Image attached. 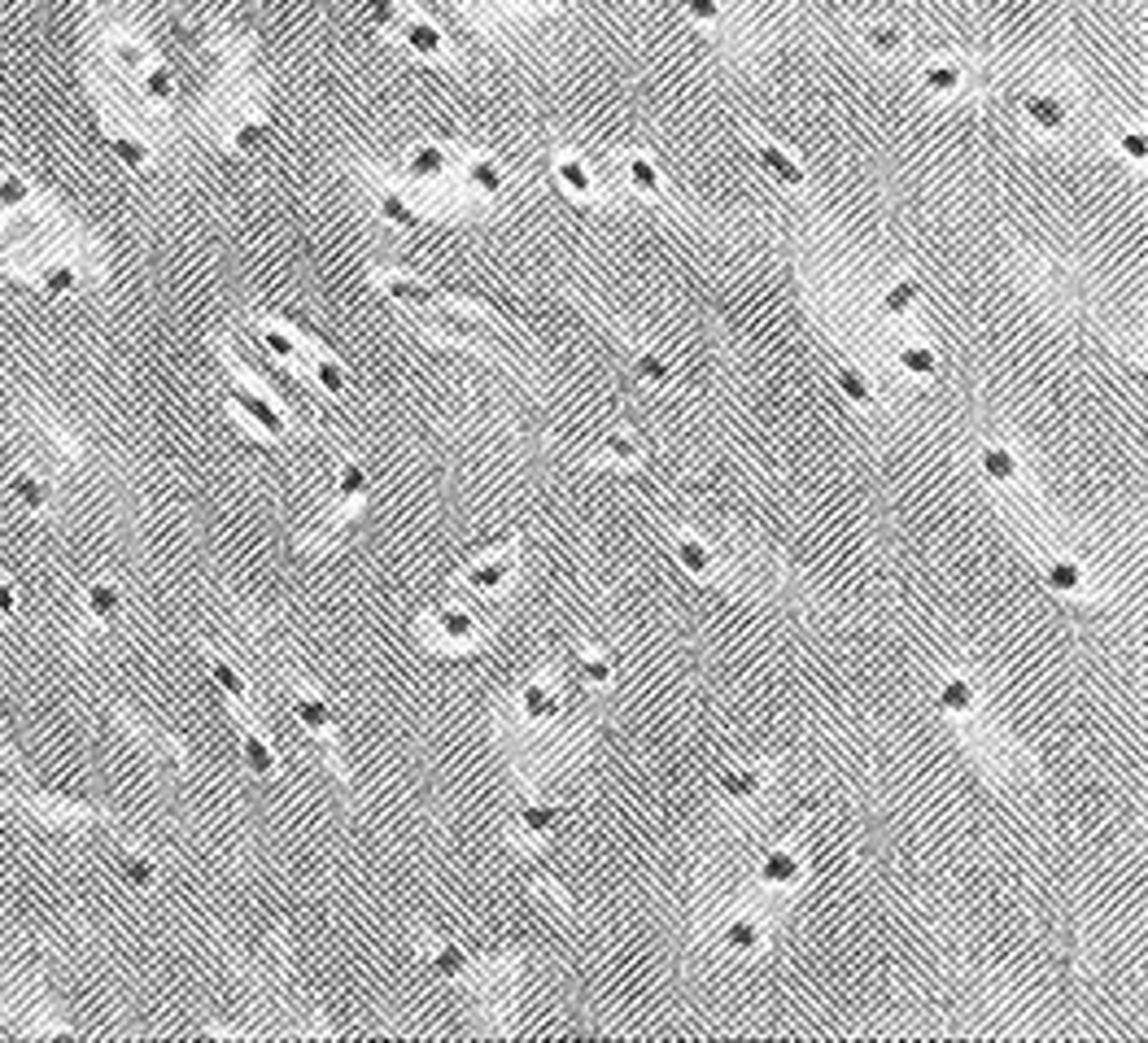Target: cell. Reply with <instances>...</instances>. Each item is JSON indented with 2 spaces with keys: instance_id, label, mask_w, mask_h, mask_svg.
<instances>
[{
  "instance_id": "obj_19",
  "label": "cell",
  "mask_w": 1148,
  "mask_h": 1043,
  "mask_svg": "<svg viewBox=\"0 0 1148 1043\" xmlns=\"http://www.w3.org/2000/svg\"><path fill=\"white\" fill-rule=\"evenodd\" d=\"M961 66L957 61H930L926 71H921V84L930 87V92H939V97H947V92H957L961 87Z\"/></svg>"
},
{
  "instance_id": "obj_18",
  "label": "cell",
  "mask_w": 1148,
  "mask_h": 1043,
  "mask_svg": "<svg viewBox=\"0 0 1148 1043\" xmlns=\"http://www.w3.org/2000/svg\"><path fill=\"white\" fill-rule=\"evenodd\" d=\"M376 284H380V293H389V297H398V301H416V306L432 301V288L419 284V280H406V275H376Z\"/></svg>"
},
{
  "instance_id": "obj_11",
  "label": "cell",
  "mask_w": 1148,
  "mask_h": 1043,
  "mask_svg": "<svg viewBox=\"0 0 1148 1043\" xmlns=\"http://www.w3.org/2000/svg\"><path fill=\"white\" fill-rule=\"evenodd\" d=\"M241 756H244V764H249V772H258V777H271L275 772V751L267 746V738H262L258 729H244V738H241Z\"/></svg>"
},
{
  "instance_id": "obj_43",
  "label": "cell",
  "mask_w": 1148,
  "mask_h": 1043,
  "mask_svg": "<svg viewBox=\"0 0 1148 1043\" xmlns=\"http://www.w3.org/2000/svg\"><path fill=\"white\" fill-rule=\"evenodd\" d=\"M638 376L646 385H668V363L660 354H638Z\"/></svg>"
},
{
  "instance_id": "obj_31",
  "label": "cell",
  "mask_w": 1148,
  "mask_h": 1043,
  "mask_svg": "<svg viewBox=\"0 0 1148 1043\" xmlns=\"http://www.w3.org/2000/svg\"><path fill=\"white\" fill-rule=\"evenodd\" d=\"M140 87H144V97H149V100H158V105H166V100L175 97V74L166 71V66H153V71H144Z\"/></svg>"
},
{
  "instance_id": "obj_12",
  "label": "cell",
  "mask_w": 1148,
  "mask_h": 1043,
  "mask_svg": "<svg viewBox=\"0 0 1148 1043\" xmlns=\"http://www.w3.org/2000/svg\"><path fill=\"white\" fill-rule=\"evenodd\" d=\"M205 668H210V677H215V686L223 690V694H228V699L236 703V707H244V699H249V681H244L241 672L231 668L228 659H218V655H210V659H205Z\"/></svg>"
},
{
  "instance_id": "obj_2",
  "label": "cell",
  "mask_w": 1148,
  "mask_h": 1043,
  "mask_svg": "<svg viewBox=\"0 0 1148 1043\" xmlns=\"http://www.w3.org/2000/svg\"><path fill=\"white\" fill-rule=\"evenodd\" d=\"M84 607H87V615H92L101 629H110V625H118V615H123V589L110 586V581H87V586H84Z\"/></svg>"
},
{
  "instance_id": "obj_14",
  "label": "cell",
  "mask_w": 1148,
  "mask_h": 1043,
  "mask_svg": "<svg viewBox=\"0 0 1148 1043\" xmlns=\"http://www.w3.org/2000/svg\"><path fill=\"white\" fill-rule=\"evenodd\" d=\"M983 472L996 481V485H1013L1018 481V455L1005 450V445H983Z\"/></svg>"
},
{
  "instance_id": "obj_7",
  "label": "cell",
  "mask_w": 1148,
  "mask_h": 1043,
  "mask_svg": "<svg viewBox=\"0 0 1148 1043\" xmlns=\"http://www.w3.org/2000/svg\"><path fill=\"white\" fill-rule=\"evenodd\" d=\"M507 572H511V550H503V555L494 559H481V563H472V568L463 572V586L481 589V594H494V589L507 581Z\"/></svg>"
},
{
  "instance_id": "obj_49",
  "label": "cell",
  "mask_w": 1148,
  "mask_h": 1043,
  "mask_svg": "<svg viewBox=\"0 0 1148 1043\" xmlns=\"http://www.w3.org/2000/svg\"><path fill=\"white\" fill-rule=\"evenodd\" d=\"M14 612H18V589L9 586V581H0V620L14 615Z\"/></svg>"
},
{
  "instance_id": "obj_51",
  "label": "cell",
  "mask_w": 1148,
  "mask_h": 1043,
  "mask_svg": "<svg viewBox=\"0 0 1148 1043\" xmlns=\"http://www.w3.org/2000/svg\"><path fill=\"white\" fill-rule=\"evenodd\" d=\"M546 5H563V0H546Z\"/></svg>"
},
{
  "instance_id": "obj_1",
  "label": "cell",
  "mask_w": 1148,
  "mask_h": 1043,
  "mask_svg": "<svg viewBox=\"0 0 1148 1043\" xmlns=\"http://www.w3.org/2000/svg\"><path fill=\"white\" fill-rule=\"evenodd\" d=\"M228 402H231V406H236L241 415H249V419H254V424H258L267 437H284V432H288V419L275 411L267 398H258L254 389H228Z\"/></svg>"
},
{
  "instance_id": "obj_23",
  "label": "cell",
  "mask_w": 1148,
  "mask_h": 1043,
  "mask_svg": "<svg viewBox=\"0 0 1148 1043\" xmlns=\"http://www.w3.org/2000/svg\"><path fill=\"white\" fill-rule=\"evenodd\" d=\"M1048 586L1057 594H1083V568L1070 563V559H1052L1048 563Z\"/></svg>"
},
{
  "instance_id": "obj_50",
  "label": "cell",
  "mask_w": 1148,
  "mask_h": 1043,
  "mask_svg": "<svg viewBox=\"0 0 1148 1043\" xmlns=\"http://www.w3.org/2000/svg\"><path fill=\"white\" fill-rule=\"evenodd\" d=\"M0 445H5V424H0Z\"/></svg>"
},
{
  "instance_id": "obj_22",
  "label": "cell",
  "mask_w": 1148,
  "mask_h": 1043,
  "mask_svg": "<svg viewBox=\"0 0 1148 1043\" xmlns=\"http://www.w3.org/2000/svg\"><path fill=\"white\" fill-rule=\"evenodd\" d=\"M760 162H764V166H769V171H773L786 188H804V171H799V166H795V162H790L786 153L777 149V144H760Z\"/></svg>"
},
{
  "instance_id": "obj_17",
  "label": "cell",
  "mask_w": 1148,
  "mask_h": 1043,
  "mask_svg": "<svg viewBox=\"0 0 1148 1043\" xmlns=\"http://www.w3.org/2000/svg\"><path fill=\"white\" fill-rule=\"evenodd\" d=\"M939 703H943V712L965 716V712H974L978 694H974V686H970L965 677H947V681H943V690H939Z\"/></svg>"
},
{
  "instance_id": "obj_28",
  "label": "cell",
  "mask_w": 1148,
  "mask_h": 1043,
  "mask_svg": "<svg viewBox=\"0 0 1148 1043\" xmlns=\"http://www.w3.org/2000/svg\"><path fill=\"white\" fill-rule=\"evenodd\" d=\"M760 921H751V917H738V921H730V930H725V947H733V952H751V947L760 944Z\"/></svg>"
},
{
  "instance_id": "obj_41",
  "label": "cell",
  "mask_w": 1148,
  "mask_h": 1043,
  "mask_svg": "<svg viewBox=\"0 0 1148 1043\" xmlns=\"http://www.w3.org/2000/svg\"><path fill=\"white\" fill-rule=\"evenodd\" d=\"M838 389H843V393L856 402V406H869V402H874V393H869V380H864L861 372H851V367H843V372H838Z\"/></svg>"
},
{
  "instance_id": "obj_38",
  "label": "cell",
  "mask_w": 1148,
  "mask_h": 1043,
  "mask_svg": "<svg viewBox=\"0 0 1148 1043\" xmlns=\"http://www.w3.org/2000/svg\"><path fill=\"white\" fill-rule=\"evenodd\" d=\"M262 345H267V350H271L275 358H288V363H297V358H302L297 341H293V337H288L284 328H271V323L262 328Z\"/></svg>"
},
{
  "instance_id": "obj_3",
  "label": "cell",
  "mask_w": 1148,
  "mask_h": 1043,
  "mask_svg": "<svg viewBox=\"0 0 1148 1043\" xmlns=\"http://www.w3.org/2000/svg\"><path fill=\"white\" fill-rule=\"evenodd\" d=\"M293 716H297L302 729H310L315 738H332V729H336L332 707L319 699V694H310V690H297V694H293Z\"/></svg>"
},
{
  "instance_id": "obj_8",
  "label": "cell",
  "mask_w": 1148,
  "mask_h": 1043,
  "mask_svg": "<svg viewBox=\"0 0 1148 1043\" xmlns=\"http://www.w3.org/2000/svg\"><path fill=\"white\" fill-rule=\"evenodd\" d=\"M406 171L416 175V179H442L450 171V153H445L442 144H416V153L406 158Z\"/></svg>"
},
{
  "instance_id": "obj_26",
  "label": "cell",
  "mask_w": 1148,
  "mask_h": 1043,
  "mask_svg": "<svg viewBox=\"0 0 1148 1043\" xmlns=\"http://www.w3.org/2000/svg\"><path fill=\"white\" fill-rule=\"evenodd\" d=\"M27 201H31V184L22 179V175H0V210H5V215L27 210Z\"/></svg>"
},
{
  "instance_id": "obj_45",
  "label": "cell",
  "mask_w": 1148,
  "mask_h": 1043,
  "mask_svg": "<svg viewBox=\"0 0 1148 1043\" xmlns=\"http://www.w3.org/2000/svg\"><path fill=\"white\" fill-rule=\"evenodd\" d=\"M114 58L123 71H144V48L140 44H127V40H114Z\"/></svg>"
},
{
  "instance_id": "obj_10",
  "label": "cell",
  "mask_w": 1148,
  "mask_h": 1043,
  "mask_svg": "<svg viewBox=\"0 0 1148 1043\" xmlns=\"http://www.w3.org/2000/svg\"><path fill=\"white\" fill-rule=\"evenodd\" d=\"M1022 110H1026V118H1031L1035 127H1044V131H1065V118H1070L1057 97H1026Z\"/></svg>"
},
{
  "instance_id": "obj_39",
  "label": "cell",
  "mask_w": 1148,
  "mask_h": 1043,
  "mask_svg": "<svg viewBox=\"0 0 1148 1043\" xmlns=\"http://www.w3.org/2000/svg\"><path fill=\"white\" fill-rule=\"evenodd\" d=\"M367 14H372V22L380 31H398V27H402V9H398V0H367Z\"/></svg>"
},
{
  "instance_id": "obj_16",
  "label": "cell",
  "mask_w": 1148,
  "mask_h": 1043,
  "mask_svg": "<svg viewBox=\"0 0 1148 1043\" xmlns=\"http://www.w3.org/2000/svg\"><path fill=\"white\" fill-rule=\"evenodd\" d=\"M760 782H764V772H756V769H725L720 772V790L738 803L756 799V795H760Z\"/></svg>"
},
{
  "instance_id": "obj_27",
  "label": "cell",
  "mask_w": 1148,
  "mask_h": 1043,
  "mask_svg": "<svg viewBox=\"0 0 1148 1043\" xmlns=\"http://www.w3.org/2000/svg\"><path fill=\"white\" fill-rule=\"evenodd\" d=\"M625 175H629V184L638 188V192H646V197H660V192H664L660 171H655L646 158H629V162H625Z\"/></svg>"
},
{
  "instance_id": "obj_40",
  "label": "cell",
  "mask_w": 1148,
  "mask_h": 1043,
  "mask_svg": "<svg viewBox=\"0 0 1148 1043\" xmlns=\"http://www.w3.org/2000/svg\"><path fill=\"white\" fill-rule=\"evenodd\" d=\"M900 367H904V372H913V376H930L934 372V354L926 350V345H904V350H900Z\"/></svg>"
},
{
  "instance_id": "obj_42",
  "label": "cell",
  "mask_w": 1148,
  "mask_h": 1043,
  "mask_svg": "<svg viewBox=\"0 0 1148 1043\" xmlns=\"http://www.w3.org/2000/svg\"><path fill=\"white\" fill-rule=\"evenodd\" d=\"M576 672L586 677L589 686H603L607 677H612V664L603 655H576Z\"/></svg>"
},
{
  "instance_id": "obj_25",
  "label": "cell",
  "mask_w": 1148,
  "mask_h": 1043,
  "mask_svg": "<svg viewBox=\"0 0 1148 1043\" xmlns=\"http://www.w3.org/2000/svg\"><path fill=\"white\" fill-rule=\"evenodd\" d=\"M555 175H560V184L568 188L573 197H589V192H594V179H589V171L576 158H560L555 162Z\"/></svg>"
},
{
  "instance_id": "obj_9",
  "label": "cell",
  "mask_w": 1148,
  "mask_h": 1043,
  "mask_svg": "<svg viewBox=\"0 0 1148 1043\" xmlns=\"http://www.w3.org/2000/svg\"><path fill=\"white\" fill-rule=\"evenodd\" d=\"M760 878L769 886H795L799 878H804V865H799L795 852H769L764 865H760Z\"/></svg>"
},
{
  "instance_id": "obj_33",
  "label": "cell",
  "mask_w": 1148,
  "mask_h": 1043,
  "mask_svg": "<svg viewBox=\"0 0 1148 1043\" xmlns=\"http://www.w3.org/2000/svg\"><path fill=\"white\" fill-rule=\"evenodd\" d=\"M432 970L442 973V978H459L463 970H468V957H463L455 944H437L432 947Z\"/></svg>"
},
{
  "instance_id": "obj_4",
  "label": "cell",
  "mask_w": 1148,
  "mask_h": 1043,
  "mask_svg": "<svg viewBox=\"0 0 1148 1043\" xmlns=\"http://www.w3.org/2000/svg\"><path fill=\"white\" fill-rule=\"evenodd\" d=\"M429 633H442L445 642H472L476 638V620L463 607H437V612L424 620Z\"/></svg>"
},
{
  "instance_id": "obj_48",
  "label": "cell",
  "mask_w": 1148,
  "mask_h": 1043,
  "mask_svg": "<svg viewBox=\"0 0 1148 1043\" xmlns=\"http://www.w3.org/2000/svg\"><path fill=\"white\" fill-rule=\"evenodd\" d=\"M1118 144H1122V153H1127V158L1144 162V153H1148V149H1144V136H1140V131H1127V136H1122Z\"/></svg>"
},
{
  "instance_id": "obj_32",
  "label": "cell",
  "mask_w": 1148,
  "mask_h": 1043,
  "mask_svg": "<svg viewBox=\"0 0 1148 1043\" xmlns=\"http://www.w3.org/2000/svg\"><path fill=\"white\" fill-rule=\"evenodd\" d=\"M380 215H385L393 228H416L419 223V215L406 205L402 192H385V197H380Z\"/></svg>"
},
{
  "instance_id": "obj_47",
  "label": "cell",
  "mask_w": 1148,
  "mask_h": 1043,
  "mask_svg": "<svg viewBox=\"0 0 1148 1043\" xmlns=\"http://www.w3.org/2000/svg\"><path fill=\"white\" fill-rule=\"evenodd\" d=\"M603 455L620 458V463H633V458H638V445H633L629 437H607V442H603Z\"/></svg>"
},
{
  "instance_id": "obj_24",
  "label": "cell",
  "mask_w": 1148,
  "mask_h": 1043,
  "mask_svg": "<svg viewBox=\"0 0 1148 1043\" xmlns=\"http://www.w3.org/2000/svg\"><path fill=\"white\" fill-rule=\"evenodd\" d=\"M560 816H563L560 803H529L520 812V825H524V834H546V829L560 825Z\"/></svg>"
},
{
  "instance_id": "obj_15",
  "label": "cell",
  "mask_w": 1148,
  "mask_h": 1043,
  "mask_svg": "<svg viewBox=\"0 0 1148 1043\" xmlns=\"http://www.w3.org/2000/svg\"><path fill=\"white\" fill-rule=\"evenodd\" d=\"M402 35H406V44L416 48L419 58H445V40H442V31L437 27H429V22H402Z\"/></svg>"
},
{
  "instance_id": "obj_36",
  "label": "cell",
  "mask_w": 1148,
  "mask_h": 1043,
  "mask_svg": "<svg viewBox=\"0 0 1148 1043\" xmlns=\"http://www.w3.org/2000/svg\"><path fill=\"white\" fill-rule=\"evenodd\" d=\"M123 878H127L136 891H144V886H153V878H158V865L149 856H123Z\"/></svg>"
},
{
  "instance_id": "obj_5",
  "label": "cell",
  "mask_w": 1148,
  "mask_h": 1043,
  "mask_svg": "<svg viewBox=\"0 0 1148 1043\" xmlns=\"http://www.w3.org/2000/svg\"><path fill=\"white\" fill-rule=\"evenodd\" d=\"M9 494H14V502L22 507V511H31V515H48V507H53L48 481H40L35 472H14V481H9Z\"/></svg>"
},
{
  "instance_id": "obj_6",
  "label": "cell",
  "mask_w": 1148,
  "mask_h": 1043,
  "mask_svg": "<svg viewBox=\"0 0 1148 1043\" xmlns=\"http://www.w3.org/2000/svg\"><path fill=\"white\" fill-rule=\"evenodd\" d=\"M105 140H110L114 158L123 162L127 171H144V166H149V144H144L136 131H123V127H114V123H105Z\"/></svg>"
},
{
  "instance_id": "obj_46",
  "label": "cell",
  "mask_w": 1148,
  "mask_h": 1043,
  "mask_svg": "<svg viewBox=\"0 0 1148 1043\" xmlns=\"http://www.w3.org/2000/svg\"><path fill=\"white\" fill-rule=\"evenodd\" d=\"M681 5H686V14L694 18V22H704V27H712V22L720 18V5H717V0H681Z\"/></svg>"
},
{
  "instance_id": "obj_20",
  "label": "cell",
  "mask_w": 1148,
  "mask_h": 1043,
  "mask_svg": "<svg viewBox=\"0 0 1148 1043\" xmlns=\"http://www.w3.org/2000/svg\"><path fill=\"white\" fill-rule=\"evenodd\" d=\"M367 472H363L359 463H345L341 468V476H336V498L345 502V507H359L363 498H367Z\"/></svg>"
},
{
  "instance_id": "obj_44",
  "label": "cell",
  "mask_w": 1148,
  "mask_h": 1043,
  "mask_svg": "<svg viewBox=\"0 0 1148 1043\" xmlns=\"http://www.w3.org/2000/svg\"><path fill=\"white\" fill-rule=\"evenodd\" d=\"M262 140H267V127H262V123H241V127H236V136H231V144H236L241 153L258 149Z\"/></svg>"
},
{
  "instance_id": "obj_35",
  "label": "cell",
  "mask_w": 1148,
  "mask_h": 1043,
  "mask_svg": "<svg viewBox=\"0 0 1148 1043\" xmlns=\"http://www.w3.org/2000/svg\"><path fill=\"white\" fill-rule=\"evenodd\" d=\"M913 301H917V284H913V280H900V284L887 288L882 310H887V315H904V310H913Z\"/></svg>"
},
{
  "instance_id": "obj_52",
  "label": "cell",
  "mask_w": 1148,
  "mask_h": 1043,
  "mask_svg": "<svg viewBox=\"0 0 1148 1043\" xmlns=\"http://www.w3.org/2000/svg\"><path fill=\"white\" fill-rule=\"evenodd\" d=\"M511 5H529V0H511Z\"/></svg>"
},
{
  "instance_id": "obj_13",
  "label": "cell",
  "mask_w": 1148,
  "mask_h": 1043,
  "mask_svg": "<svg viewBox=\"0 0 1148 1043\" xmlns=\"http://www.w3.org/2000/svg\"><path fill=\"white\" fill-rule=\"evenodd\" d=\"M520 707H524L529 720H550V716L560 712V694L550 686H542V681H529L524 694H520Z\"/></svg>"
},
{
  "instance_id": "obj_34",
  "label": "cell",
  "mask_w": 1148,
  "mask_h": 1043,
  "mask_svg": "<svg viewBox=\"0 0 1148 1043\" xmlns=\"http://www.w3.org/2000/svg\"><path fill=\"white\" fill-rule=\"evenodd\" d=\"M468 179H472L481 192H498V188H503V171H498L489 158H472V162H468Z\"/></svg>"
},
{
  "instance_id": "obj_21",
  "label": "cell",
  "mask_w": 1148,
  "mask_h": 1043,
  "mask_svg": "<svg viewBox=\"0 0 1148 1043\" xmlns=\"http://www.w3.org/2000/svg\"><path fill=\"white\" fill-rule=\"evenodd\" d=\"M40 284H44V293L66 297L79 284V271H74V262H48V267H40Z\"/></svg>"
},
{
  "instance_id": "obj_29",
  "label": "cell",
  "mask_w": 1148,
  "mask_h": 1043,
  "mask_svg": "<svg viewBox=\"0 0 1148 1043\" xmlns=\"http://www.w3.org/2000/svg\"><path fill=\"white\" fill-rule=\"evenodd\" d=\"M310 372H315V380H319V389L323 393H332V398H341L345 389H350V380H345V372L332 363V358H310Z\"/></svg>"
},
{
  "instance_id": "obj_37",
  "label": "cell",
  "mask_w": 1148,
  "mask_h": 1043,
  "mask_svg": "<svg viewBox=\"0 0 1148 1043\" xmlns=\"http://www.w3.org/2000/svg\"><path fill=\"white\" fill-rule=\"evenodd\" d=\"M864 44L874 53H900L904 48V31L900 27H864Z\"/></svg>"
},
{
  "instance_id": "obj_30",
  "label": "cell",
  "mask_w": 1148,
  "mask_h": 1043,
  "mask_svg": "<svg viewBox=\"0 0 1148 1043\" xmlns=\"http://www.w3.org/2000/svg\"><path fill=\"white\" fill-rule=\"evenodd\" d=\"M677 559H681L686 572H694V576H704V572L712 568V550H707L704 542H694V537H677Z\"/></svg>"
}]
</instances>
